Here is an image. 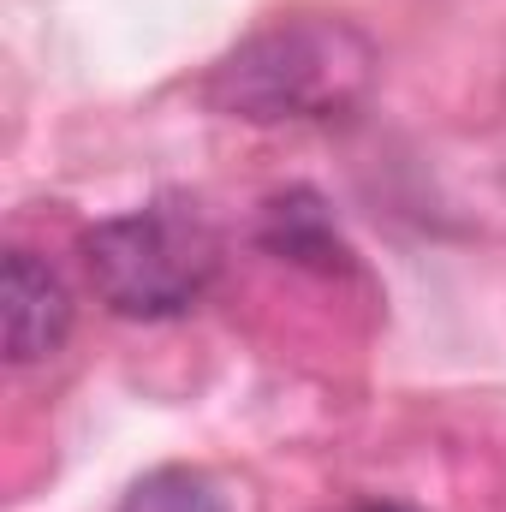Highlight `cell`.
Here are the masks:
<instances>
[{"label":"cell","instance_id":"obj_2","mask_svg":"<svg viewBox=\"0 0 506 512\" xmlns=\"http://www.w3.org/2000/svg\"><path fill=\"white\" fill-rule=\"evenodd\" d=\"M84 268L96 298L131 322L185 316L221 274L215 227L185 203H149L84 233Z\"/></svg>","mask_w":506,"mask_h":512},{"label":"cell","instance_id":"obj_1","mask_svg":"<svg viewBox=\"0 0 506 512\" xmlns=\"http://www.w3.org/2000/svg\"><path fill=\"white\" fill-rule=\"evenodd\" d=\"M376 84V42L346 18H292L245 36L203 84L209 108L280 126V120H340Z\"/></svg>","mask_w":506,"mask_h":512},{"label":"cell","instance_id":"obj_3","mask_svg":"<svg viewBox=\"0 0 506 512\" xmlns=\"http://www.w3.org/2000/svg\"><path fill=\"white\" fill-rule=\"evenodd\" d=\"M0 322H6V364H42L72 334V292L66 280L30 251H6L0 268Z\"/></svg>","mask_w":506,"mask_h":512},{"label":"cell","instance_id":"obj_6","mask_svg":"<svg viewBox=\"0 0 506 512\" xmlns=\"http://www.w3.org/2000/svg\"><path fill=\"white\" fill-rule=\"evenodd\" d=\"M358 512H411V507H387V501H370V507H358Z\"/></svg>","mask_w":506,"mask_h":512},{"label":"cell","instance_id":"obj_4","mask_svg":"<svg viewBox=\"0 0 506 512\" xmlns=\"http://www.w3.org/2000/svg\"><path fill=\"white\" fill-rule=\"evenodd\" d=\"M262 245H268V251L298 256V262H316V268H340V262H346L340 233L328 227V215H322V203H316L310 191H292V197L268 203Z\"/></svg>","mask_w":506,"mask_h":512},{"label":"cell","instance_id":"obj_5","mask_svg":"<svg viewBox=\"0 0 506 512\" xmlns=\"http://www.w3.org/2000/svg\"><path fill=\"white\" fill-rule=\"evenodd\" d=\"M120 512H227V501H221V489L203 471L161 465V471H149V477L131 483V495L120 501Z\"/></svg>","mask_w":506,"mask_h":512}]
</instances>
